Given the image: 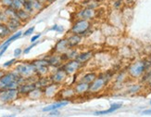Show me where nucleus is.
<instances>
[{"label": "nucleus", "instance_id": "1", "mask_svg": "<svg viewBox=\"0 0 151 117\" xmlns=\"http://www.w3.org/2000/svg\"><path fill=\"white\" fill-rule=\"evenodd\" d=\"M151 68V61L137 60L127 67V74L132 79H141L146 72Z\"/></svg>", "mask_w": 151, "mask_h": 117}, {"label": "nucleus", "instance_id": "2", "mask_svg": "<svg viewBox=\"0 0 151 117\" xmlns=\"http://www.w3.org/2000/svg\"><path fill=\"white\" fill-rule=\"evenodd\" d=\"M113 75H114V73L111 71H107V72H105V73L99 74L96 78V80L90 84L89 93L92 95H96V94L102 92L108 86L109 81L112 79Z\"/></svg>", "mask_w": 151, "mask_h": 117}, {"label": "nucleus", "instance_id": "3", "mask_svg": "<svg viewBox=\"0 0 151 117\" xmlns=\"http://www.w3.org/2000/svg\"><path fill=\"white\" fill-rule=\"evenodd\" d=\"M92 31V22L88 20L76 19L73 22V25L70 29V34H75L82 36H86L88 34H91Z\"/></svg>", "mask_w": 151, "mask_h": 117}, {"label": "nucleus", "instance_id": "4", "mask_svg": "<svg viewBox=\"0 0 151 117\" xmlns=\"http://www.w3.org/2000/svg\"><path fill=\"white\" fill-rule=\"evenodd\" d=\"M14 71L16 73L24 78H29L35 74V67L31 62H22L16 64Z\"/></svg>", "mask_w": 151, "mask_h": 117}, {"label": "nucleus", "instance_id": "5", "mask_svg": "<svg viewBox=\"0 0 151 117\" xmlns=\"http://www.w3.org/2000/svg\"><path fill=\"white\" fill-rule=\"evenodd\" d=\"M19 96L18 88L0 89V101L3 103H9L14 101Z\"/></svg>", "mask_w": 151, "mask_h": 117}, {"label": "nucleus", "instance_id": "6", "mask_svg": "<svg viewBox=\"0 0 151 117\" xmlns=\"http://www.w3.org/2000/svg\"><path fill=\"white\" fill-rule=\"evenodd\" d=\"M98 10L86 8V6H82V9L76 11L75 13V18L76 19H83V20H88V21H93L97 17Z\"/></svg>", "mask_w": 151, "mask_h": 117}, {"label": "nucleus", "instance_id": "7", "mask_svg": "<svg viewBox=\"0 0 151 117\" xmlns=\"http://www.w3.org/2000/svg\"><path fill=\"white\" fill-rule=\"evenodd\" d=\"M61 67L66 72V74L68 75H74L83 67V65L74 58V60H69L67 61H65Z\"/></svg>", "mask_w": 151, "mask_h": 117}, {"label": "nucleus", "instance_id": "8", "mask_svg": "<svg viewBox=\"0 0 151 117\" xmlns=\"http://www.w3.org/2000/svg\"><path fill=\"white\" fill-rule=\"evenodd\" d=\"M49 76H50L52 83L60 84H60H62L65 82V80L67 79L68 74H66V72L62 69V67H58V68H56L54 73H52Z\"/></svg>", "mask_w": 151, "mask_h": 117}, {"label": "nucleus", "instance_id": "9", "mask_svg": "<svg viewBox=\"0 0 151 117\" xmlns=\"http://www.w3.org/2000/svg\"><path fill=\"white\" fill-rule=\"evenodd\" d=\"M45 58H47L49 66L53 67V68L61 67L62 64L64 63V61L62 60V57H61V54L55 53V52H53V53L50 54L49 56L45 57Z\"/></svg>", "mask_w": 151, "mask_h": 117}, {"label": "nucleus", "instance_id": "10", "mask_svg": "<svg viewBox=\"0 0 151 117\" xmlns=\"http://www.w3.org/2000/svg\"><path fill=\"white\" fill-rule=\"evenodd\" d=\"M70 48L69 46L67 37H64V38H61L58 41L56 42L52 52H55V53H58V54H62V53H65V52H67Z\"/></svg>", "mask_w": 151, "mask_h": 117}, {"label": "nucleus", "instance_id": "11", "mask_svg": "<svg viewBox=\"0 0 151 117\" xmlns=\"http://www.w3.org/2000/svg\"><path fill=\"white\" fill-rule=\"evenodd\" d=\"M73 88L77 96H83L89 93L90 84L83 81H77L74 84Z\"/></svg>", "mask_w": 151, "mask_h": 117}, {"label": "nucleus", "instance_id": "12", "mask_svg": "<svg viewBox=\"0 0 151 117\" xmlns=\"http://www.w3.org/2000/svg\"><path fill=\"white\" fill-rule=\"evenodd\" d=\"M93 57H94V50L88 49V50H83L79 52L75 60H77L81 64L85 65L93 58Z\"/></svg>", "mask_w": 151, "mask_h": 117}, {"label": "nucleus", "instance_id": "13", "mask_svg": "<svg viewBox=\"0 0 151 117\" xmlns=\"http://www.w3.org/2000/svg\"><path fill=\"white\" fill-rule=\"evenodd\" d=\"M35 88H36L35 83L26 81L21 84H19L18 91H19V94L21 96H28Z\"/></svg>", "mask_w": 151, "mask_h": 117}, {"label": "nucleus", "instance_id": "14", "mask_svg": "<svg viewBox=\"0 0 151 117\" xmlns=\"http://www.w3.org/2000/svg\"><path fill=\"white\" fill-rule=\"evenodd\" d=\"M19 75L16 73L15 71H11V72H6L4 74V76L0 79V89L3 88L5 86H6L8 84L13 82V81H17L18 77Z\"/></svg>", "mask_w": 151, "mask_h": 117}, {"label": "nucleus", "instance_id": "15", "mask_svg": "<svg viewBox=\"0 0 151 117\" xmlns=\"http://www.w3.org/2000/svg\"><path fill=\"white\" fill-rule=\"evenodd\" d=\"M60 84H57L54 83H50L48 86H47L45 88H43V93L45 98H54L57 96V94L60 92Z\"/></svg>", "mask_w": 151, "mask_h": 117}, {"label": "nucleus", "instance_id": "16", "mask_svg": "<svg viewBox=\"0 0 151 117\" xmlns=\"http://www.w3.org/2000/svg\"><path fill=\"white\" fill-rule=\"evenodd\" d=\"M67 40L69 43V46L70 48H79L82 45V43L83 42V36L79 35H75V34H70L66 36Z\"/></svg>", "mask_w": 151, "mask_h": 117}, {"label": "nucleus", "instance_id": "17", "mask_svg": "<svg viewBox=\"0 0 151 117\" xmlns=\"http://www.w3.org/2000/svg\"><path fill=\"white\" fill-rule=\"evenodd\" d=\"M122 107V102H115V103L110 104V106H109V109L104 110H96V112L94 113V114L96 115V116L107 115V114H109V113H115L116 110H120Z\"/></svg>", "mask_w": 151, "mask_h": 117}, {"label": "nucleus", "instance_id": "18", "mask_svg": "<svg viewBox=\"0 0 151 117\" xmlns=\"http://www.w3.org/2000/svg\"><path fill=\"white\" fill-rule=\"evenodd\" d=\"M69 103H70V100H61L58 101L56 103L47 105V107H44L42 109V112L43 113H49V112H51V110H60V109H61V108H63L65 106H67Z\"/></svg>", "mask_w": 151, "mask_h": 117}, {"label": "nucleus", "instance_id": "19", "mask_svg": "<svg viewBox=\"0 0 151 117\" xmlns=\"http://www.w3.org/2000/svg\"><path fill=\"white\" fill-rule=\"evenodd\" d=\"M144 88V84L143 83H136V84H129L126 88V94L128 95H136L142 92Z\"/></svg>", "mask_w": 151, "mask_h": 117}, {"label": "nucleus", "instance_id": "20", "mask_svg": "<svg viewBox=\"0 0 151 117\" xmlns=\"http://www.w3.org/2000/svg\"><path fill=\"white\" fill-rule=\"evenodd\" d=\"M60 95L61 100H69L70 99H73L75 96H77L74 91V88L71 87H67L63 88L62 90H60Z\"/></svg>", "mask_w": 151, "mask_h": 117}, {"label": "nucleus", "instance_id": "21", "mask_svg": "<svg viewBox=\"0 0 151 117\" xmlns=\"http://www.w3.org/2000/svg\"><path fill=\"white\" fill-rule=\"evenodd\" d=\"M22 23L23 22L19 18H10L9 21L6 24L9 27V29L10 30V32H17L19 27V26H22Z\"/></svg>", "mask_w": 151, "mask_h": 117}, {"label": "nucleus", "instance_id": "22", "mask_svg": "<svg viewBox=\"0 0 151 117\" xmlns=\"http://www.w3.org/2000/svg\"><path fill=\"white\" fill-rule=\"evenodd\" d=\"M22 35H23V32L22 31H17L16 32H14V34H12V35H10L6 40H5L4 42H3V44L0 46V49H1L3 47H5V46H6V45H10L12 42H14V41H16V40H18L19 38H21L22 36Z\"/></svg>", "mask_w": 151, "mask_h": 117}, {"label": "nucleus", "instance_id": "23", "mask_svg": "<svg viewBox=\"0 0 151 117\" xmlns=\"http://www.w3.org/2000/svg\"><path fill=\"white\" fill-rule=\"evenodd\" d=\"M97 75H98V74L96 73V72H87V73L83 74L81 76L79 81H83V82H86L88 84H91L92 82H94L96 80Z\"/></svg>", "mask_w": 151, "mask_h": 117}, {"label": "nucleus", "instance_id": "24", "mask_svg": "<svg viewBox=\"0 0 151 117\" xmlns=\"http://www.w3.org/2000/svg\"><path fill=\"white\" fill-rule=\"evenodd\" d=\"M81 6L94 9H98L101 6V1L100 0H83Z\"/></svg>", "mask_w": 151, "mask_h": 117}, {"label": "nucleus", "instance_id": "25", "mask_svg": "<svg viewBox=\"0 0 151 117\" xmlns=\"http://www.w3.org/2000/svg\"><path fill=\"white\" fill-rule=\"evenodd\" d=\"M50 83H52V82L50 79V76H48V75L38 77L35 81L36 87H40V88H45L47 86H48Z\"/></svg>", "mask_w": 151, "mask_h": 117}, {"label": "nucleus", "instance_id": "26", "mask_svg": "<svg viewBox=\"0 0 151 117\" xmlns=\"http://www.w3.org/2000/svg\"><path fill=\"white\" fill-rule=\"evenodd\" d=\"M17 16H18V18L24 23V22H26L27 21H29V20L31 19V17H32V15L30 14L29 12L26 11L24 9H21L17 10Z\"/></svg>", "mask_w": 151, "mask_h": 117}, {"label": "nucleus", "instance_id": "27", "mask_svg": "<svg viewBox=\"0 0 151 117\" xmlns=\"http://www.w3.org/2000/svg\"><path fill=\"white\" fill-rule=\"evenodd\" d=\"M43 96H44L43 88L36 87V88H35L34 90H32L27 97L29 98V99H31V100H38V99H40V98L43 97Z\"/></svg>", "mask_w": 151, "mask_h": 117}, {"label": "nucleus", "instance_id": "28", "mask_svg": "<svg viewBox=\"0 0 151 117\" xmlns=\"http://www.w3.org/2000/svg\"><path fill=\"white\" fill-rule=\"evenodd\" d=\"M11 34L10 30L6 26V23H1L0 24V39L6 38V36H9Z\"/></svg>", "mask_w": 151, "mask_h": 117}, {"label": "nucleus", "instance_id": "29", "mask_svg": "<svg viewBox=\"0 0 151 117\" xmlns=\"http://www.w3.org/2000/svg\"><path fill=\"white\" fill-rule=\"evenodd\" d=\"M49 67L50 66H41L35 69V74L40 77V76H47L49 74Z\"/></svg>", "mask_w": 151, "mask_h": 117}, {"label": "nucleus", "instance_id": "30", "mask_svg": "<svg viewBox=\"0 0 151 117\" xmlns=\"http://www.w3.org/2000/svg\"><path fill=\"white\" fill-rule=\"evenodd\" d=\"M29 1L31 2L32 8H34V9H35V12L41 11L45 8V5H43L42 3H40V2L38 1V0H29Z\"/></svg>", "mask_w": 151, "mask_h": 117}, {"label": "nucleus", "instance_id": "31", "mask_svg": "<svg viewBox=\"0 0 151 117\" xmlns=\"http://www.w3.org/2000/svg\"><path fill=\"white\" fill-rule=\"evenodd\" d=\"M8 17L10 19V18H18L17 16V10L14 9L12 8V6H8V8H4V10H3Z\"/></svg>", "mask_w": 151, "mask_h": 117}, {"label": "nucleus", "instance_id": "32", "mask_svg": "<svg viewBox=\"0 0 151 117\" xmlns=\"http://www.w3.org/2000/svg\"><path fill=\"white\" fill-rule=\"evenodd\" d=\"M22 9H24L26 11L29 12L32 15H34L35 13V11L34 8H32V4L29 0H25V1L22 3Z\"/></svg>", "mask_w": 151, "mask_h": 117}, {"label": "nucleus", "instance_id": "33", "mask_svg": "<svg viewBox=\"0 0 151 117\" xmlns=\"http://www.w3.org/2000/svg\"><path fill=\"white\" fill-rule=\"evenodd\" d=\"M128 75L127 74V72H121V73H119L116 77H115V81L117 84H122L124 82V80H125V76Z\"/></svg>", "mask_w": 151, "mask_h": 117}, {"label": "nucleus", "instance_id": "34", "mask_svg": "<svg viewBox=\"0 0 151 117\" xmlns=\"http://www.w3.org/2000/svg\"><path fill=\"white\" fill-rule=\"evenodd\" d=\"M49 31H53V32H58V34H62V32L65 31V28L63 25H60V24H53L51 26V27L49 28Z\"/></svg>", "mask_w": 151, "mask_h": 117}, {"label": "nucleus", "instance_id": "35", "mask_svg": "<svg viewBox=\"0 0 151 117\" xmlns=\"http://www.w3.org/2000/svg\"><path fill=\"white\" fill-rule=\"evenodd\" d=\"M39 43H40L39 41H36V42H35V43H31V45H30V46H28L27 48H25L23 49V54H24V55L29 54L30 52H31V50H32V48H35Z\"/></svg>", "mask_w": 151, "mask_h": 117}, {"label": "nucleus", "instance_id": "36", "mask_svg": "<svg viewBox=\"0 0 151 117\" xmlns=\"http://www.w3.org/2000/svg\"><path fill=\"white\" fill-rule=\"evenodd\" d=\"M11 6H12V8L14 9L19 10V9H22V2L21 1V0H13Z\"/></svg>", "mask_w": 151, "mask_h": 117}, {"label": "nucleus", "instance_id": "37", "mask_svg": "<svg viewBox=\"0 0 151 117\" xmlns=\"http://www.w3.org/2000/svg\"><path fill=\"white\" fill-rule=\"evenodd\" d=\"M16 61H17L16 58H10L9 61H6V62L3 63V68H9V67H11L13 64H15Z\"/></svg>", "mask_w": 151, "mask_h": 117}, {"label": "nucleus", "instance_id": "38", "mask_svg": "<svg viewBox=\"0 0 151 117\" xmlns=\"http://www.w3.org/2000/svg\"><path fill=\"white\" fill-rule=\"evenodd\" d=\"M0 21H1L2 23H6L9 21V18L3 10H1V12H0Z\"/></svg>", "mask_w": 151, "mask_h": 117}, {"label": "nucleus", "instance_id": "39", "mask_svg": "<svg viewBox=\"0 0 151 117\" xmlns=\"http://www.w3.org/2000/svg\"><path fill=\"white\" fill-rule=\"evenodd\" d=\"M123 0H114V2H113V8L114 9L116 10H119L121 8H122V6L123 5Z\"/></svg>", "mask_w": 151, "mask_h": 117}, {"label": "nucleus", "instance_id": "40", "mask_svg": "<svg viewBox=\"0 0 151 117\" xmlns=\"http://www.w3.org/2000/svg\"><path fill=\"white\" fill-rule=\"evenodd\" d=\"M22 54H23V49L22 48H17L14 49V51H13V56H14V58H19Z\"/></svg>", "mask_w": 151, "mask_h": 117}, {"label": "nucleus", "instance_id": "41", "mask_svg": "<svg viewBox=\"0 0 151 117\" xmlns=\"http://www.w3.org/2000/svg\"><path fill=\"white\" fill-rule=\"evenodd\" d=\"M35 26H32V27L28 28L27 30H26V31L23 32L22 36H30V35H32L35 32Z\"/></svg>", "mask_w": 151, "mask_h": 117}, {"label": "nucleus", "instance_id": "42", "mask_svg": "<svg viewBox=\"0 0 151 117\" xmlns=\"http://www.w3.org/2000/svg\"><path fill=\"white\" fill-rule=\"evenodd\" d=\"M13 0H0V5L3 8H8V6H11Z\"/></svg>", "mask_w": 151, "mask_h": 117}, {"label": "nucleus", "instance_id": "43", "mask_svg": "<svg viewBox=\"0 0 151 117\" xmlns=\"http://www.w3.org/2000/svg\"><path fill=\"white\" fill-rule=\"evenodd\" d=\"M41 36H42V34H37V35H32V38L30 39V42H31V43H35V42L38 41V39L40 38Z\"/></svg>", "mask_w": 151, "mask_h": 117}, {"label": "nucleus", "instance_id": "44", "mask_svg": "<svg viewBox=\"0 0 151 117\" xmlns=\"http://www.w3.org/2000/svg\"><path fill=\"white\" fill-rule=\"evenodd\" d=\"M60 114V113L58 110H54L49 112V116H58Z\"/></svg>", "mask_w": 151, "mask_h": 117}, {"label": "nucleus", "instance_id": "45", "mask_svg": "<svg viewBox=\"0 0 151 117\" xmlns=\"http://www.w3.org/2000/svg\"><path fill=\"white\" fill-rule=\"evenodd\" d=\"M142 114L144 115H151V109H147L142 112Z\"/></svg>", "mask_w": 151, "mask_h": 117}, {"label": "nucleus", "instance_id": "46", "mask_svg": "<svg viewBox=\"0 0 151 117\" xmlns=\"http://www.w3.org/2000/svg\"><path fill=\"white\" fill-rule=\"evenodd\" d=\"M6 73V72L5 71V70H2V69H0V79H1V78L4 76V74Z\"/></svg>", "mask_w": 151, "mask_h": 117}, {"label": "nucleus", "instance_id": "47", "mask_svg": "<svg viewBox=\"0 0 151 117\" xmlns=\"http://www.w3.org/2000/svg\"><path fill=\"white\" fill-rule=\"evenodd\" d=\"M147 84V88L149 89V90H151V78L149 79V81L146 84Z\"/></svg>", "mask_w": 151, "mask_h": 117}, {"label": "nucleus", "instance_id": "48", "mask_svg": "<svg viewBox=\"0 0 151 117\" xmlns=\"http://www.w3.org/2000/svg\"><path fill=\"white\" fill-rule=\"evenodd\" d=\"M38 1L40 2V3H42L43 5H45V4H47V0H38Z\"/></svg>", "mask_w": 151, "mask_h": 117}, {"label": "nucleus", "instance_id": "49", "mask_svg": "<svg viewBox=\"0 0 151 117\" xmlns=\"http://www.w3.org/2000/svg\"><path fill=\"white\" fill-rule=\"evenodd\" d=\"M56 0H47V4H51V3H53V2H55Z\"/></svg>", "mask_w": 151, "mask_h": 117}, {"label": "nucleus", "instance_id": "50", "mask_svg": "<svg viewBox=\"0 0 151 117\" xmlns=\"http://www.w3.org/2000/svg\"><path fill=\"white\" fill-rule=\"evenodd\" d=\"M101 2H104V1H109V0H100Z\"/></svg>", "mask_w": 151, "mask_h": 117}, {"label": "nucleus", "instance_id": "51", "mask_svg": "<svg viewBox=\"0 0 151 117\" xmlns=\"http://www.w3.org/2000/svg\"><path fill=\"white\" fill-rule=\"evenodd\" d=\"M149 105H150V106H151V100H149Z\"/></svg>", "mask_w": 151, "mask_h": 117}, {"label": "nucleus", "instance_id": "52", "mask_svg": "<svg viewBox=\"0 0 151 117\" xmlns=\"http://www.w3.org/2000/svg\"><path fill=\"white\" fill-rule=\"evenodd\" d=\"M21 1H22V3H23V2H24V1H25V0H21Z\"/></svg>", "mask_w": 151, "mask_h": 117}, {"label": "nucleus", "instance_id": "53", "mask_svg": "<svg viewBox=\"0 0 151 117\" xmlns=\"http://www.w3.org/2000/svg\"><path fill=\"white\" fill-rule=\"evenodd\" d=\"M1 23H2V22H1V21H0V24H1Z\"/></svg>", "mask_w": 151, "mask_h": 117}, {"label": "nucleus", "instance_id": "54", "mask_svg": "<svg viewBox=\"0 0 151 117\" xmlns=\"http://www.w3.org/2000/svg\"><path fill=\"white\" fill-rule=\"evenodd\" d=\"M0 12H1V9H0Z\"/></svg>", "mask_w": 151, "mask_h": 117}, {"label": "nucleus", "instance_id": "55", "mask_svg": "<svg viewBox=\"0 0 151 117\" xmlns=\"http://www.w3.org/2000/svg\"><path fill=\"white\" fill-rule=\"evenodd\" d=\"M0 58H1V57H0Z\"/></svg>", "mask_w": 151, "mask_h": 117}, {"label": "nucleus", "instance_id": "56", "mask_svg": "<svg viewBox=\"0 0 151 117\" xmlns=\"http://www.w3.org/2000/svg\"><path fill=\"white\" fill-rule=\"evenodd\" d=\"M150 61H151V60H150Z\"/></svg>", "mask_w": 151, "mask_h": 117}]
</instances>
